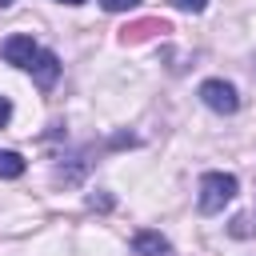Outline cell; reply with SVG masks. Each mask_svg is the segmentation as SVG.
Masks as SVG:
<instances>
[{"instance_id":"ba28073f","label":"cell","mask_w":256,"mask_h":256,"mask_svg":"<svg viewBox=\"0 0 256 256\" xmlns=\"http://www.w3.org/2000/svg\"><path fill=\"white\" fill-rule=\"evenodd\" d=\"M172 4H176L180 12H204V8H208V0H172Z\"/></svg>"},{"instance_id":"6da1fadb","label":"cell","mask_w":256,"mask_h":256,"mask_svg":"<svg viewBox=\"0 0 256 256\" xmlns=\"http://www.w3.org/2000/svg\"><path fill=\"white\" fill-rule=\"evenodd\" d=\"M236 192H240V184H236L232 172H204V176H200L196 208H200L204 216H216V212H224V204L236 200Z\"/></svg>"},{"instance_id":"9c48e42d","label":"cell","mask_w":256,"mask_h":256,"mask_svg":"<svg viewBox=\"0 0 256 256\" xmlns=\"http://www.w3.org/2000/svg\"><path fill=\"white\" fill-rule=\"evenodd\" d=\"M8 120H12V104H8V100H4V96H0V128H4V124H8Z\"/></svg>"},{"instance_id":"3957f363","label":"cell","mask_w":256,"mask_h":256,"mask_svg":"<svg viewBox=\"0 0 256 256\" xmlns=\"http://www.w3.org/2000/svg\"><path fill=\"white\" fill-rule=\"evenodd\" d=\"M40 88H52L56 80H60V60H56V52H48V48H36V56H32V64L24 68Z\"/></svg>"},{"instance_id":"7a4b0ae2","label":"cell","mask_w":256,"mask_h":256,"mask_svg":"<svg viewBox=\"0 0 256 256\" xmlns=\"http://www.w3.org/2000/svg\"><path fill=\"white\" fill-rule=\"evenodd\" d=\"M200 100H204V108H212V112H220V116H232V112L240 108V92H236V84L216 80V76L200 84Z\"/></svg>"},{"instance_id":"277c9868","label":"cell","mask_w":256,"mask_h":256,"mask_svg":"<svg viewBox=\"0 0 256 256\" xmlns=\"http://www.w3.org/2000/svg\"><path fill=\"white\" fill-rule=\"evenodd\" d=\"M36 40L32 36H24V32H16V36H8L4 44H0V52H4V60L8 64H16V68H28L32 64V56H36Z\"/></svg>"},{"instance_id":"8fae6325","label":"cell","mask_w":256,"mask_h":256,"mask_svg":"<svg viewBox=\"0 0 256 256\" xmlns=\"http://www.w3.org/2000/svg\"><path fill=\"white\" fill-rule=\"evenodd\" d=\"M8 4H16V0H0V8H8Z\"/></svg>"},{"instance_id":"30bf717a","label":"cell","mask_w":256,"mask_h":256,"mask_svg":"<svg viewBox=\"0 0 256 256\" xmlns=\"http://www.w3.org/2000/svg\"><path fill=\"white\" fill-rule=\"evenodd\" d=\"M60 4H72V8H76V4H88V0H60Z\"/></svg>"},{"instance_id":"7c38bea8","label":"cell","mask_w":256,"mask_h":256,"mask_svg":"<svg viewBox=\"0 0 256 256\" xmlns=\"http://www.w3.org/2000/svg\"><path fill=\"white\" fill-rule=\"evenodd\" d=\"M252 72H256V56H252Z\"/></svg>"},{"instance_id":"5b68a950","label":"cell","mask_w":256,"mask_h":256,"mask_svg":"<svg viewBox=\"0 0 256 256\" xmlns=\"http://www.w3.org/2000/svg\"><path fill=\"white\" fill-rule=\"evenodd\" d=\"M132 252L136 256H168V236H160L152 228H140L132 236Z\"/></svg>"},{"instance_id":"8992f818","label":"cell","mask_w":256,"mask_h":256,"mask_svg":"<svg viewBox=\"0 0 256 256\" xmlns=\"http://www.w3.org/2000/svg\"><path fill=\"white\" fill-rule=\"evenodd\" d=\"M24 176V156L20 152H0V180H16Z\"/></svg>"},{"instance_id":"52a82bcc","label":"cell","mask_w":256,"mask_h":256,"mask_svg":"<svg viewBox=\"0 0 256 256\" xmlns=\"http://www.w3.org/2000/svg\"><path fill=\"white\" fill-rule=\"evenodd\" d=\"M140 0H100V8L104 12H128V8H136Z\"/></svg>"}]
</instances>
